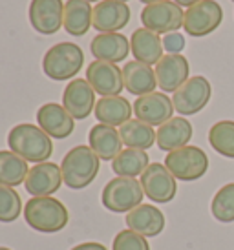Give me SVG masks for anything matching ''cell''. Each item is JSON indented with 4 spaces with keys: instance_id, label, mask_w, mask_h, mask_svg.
Returning <instances> with one entry per match:
<instances>
[{
    "instance_id": "37",
    "label": "cell",
    "mask_w": 234,
    "mask_h": 250,
    "mask_svg": "<svg viewBox=\"0 0 234 250\" xmlns=\"http://www.w3.org/2000/svg\"><path fill=\"white\" fill-rule=\"evenodd\" d=\"M141 2H143V4H146V6H148V4H156V2H161V0H141Z\"/></svg>"
},
{
    "instance_id": "3",
    "label": "cell",
    "mask_w": 234,
    "mask_h": 250,
    "mask_svg": "<svg viewBox=\"0 0 234 250\" xmlns=\"http://www.w3.org/2000/svg\"><path fill=\"white\" fill-rule=\"evenodd\" d=\"M99 168H101V159L90 146L84 145L71 148L61 163L64 185L71 190H83L92 185L99 174Z\"/></svg>"
},
{
    "instance_id": "39",
    "label": "cell",
    "mask_w": 234,
    "mask_h": 250,
    "mask_svg": "<svg viewBox=\"0 0 234 250\" xmlns=\"http://www.w3.org/2000/svg\"><path fill=\"white\" fill-rule=\"evenodd\" d=\"M0 250H11V249H7V247H0Z\"/></svg>"
},
{
    "instance_id": "15",
    "label": "cell",
    "mask_w": 234,
    "mask_h": 250,
    "mask_svg": "<svg viewBox=\"0 0 234 250\" xmlns=\"http://www.w3.org/2000/svg\"><path fill=\"white\" fill-rule=\"evenodd\" d=\"M156 79L161 91H178L183 84L190 79V66L188 61L181 53H166L156 64Z\"/></svg>"
},
{
    "instance_id": "4",
    "label": "cell",
    "mask_w": 234,
    "mask_h": 250,
    "mask_svg": "<svg viewBox=\"0 0 234 250\" xmlns=\"http://www.w3.org/2000/svg\"><path fill=\"white\" fill-rule=\"evenodd\" d=\"M84 53L73 42H59L46 51L42 59V70L51 81H70L81 71Z\"/></svg>"
},
{
    "instance_id": "18",
    "label": "cell",
    "mask_w": 234,
    "mask_h": 250,
    "mask_svg": "<svg viewBox=\"0 0 234 250\" xmlns=\"http://www.w3.org/2000/svg\"><path fill=\"white\" fill-rule=\"evenodd\" d=\"M37 123L53 139H66L73 133L75 119L70 115L64 106L48 103L37 111Z\"/></svg>"
},
{
    "instance_id": "24",
    "label": "cell",
    "mask_w": 234,
    "mask_h": 250,
    "mask_svg": "<svg viewBox=\"0 0 234 250\" xmlns=\"http://www.w3.org/2000/svg\"><path fill=\"white\" fill-rule=\"evenodd\" d=\"M123 81L124 88L130 91L132 95H138V97L154 93L156 86H158L156 71L152 70L148 64H143L139 61H132V62L124 64Z\"/></svg>"
},
{
    "instance_id": "32",
    "label": "cell",
    "mask_w": 234,
    "mask_h": 250,
    "mask_svg": "<svg viewBox=\"0 0 234 250\" xmlns=\"http://www.w3.org/2000/svg\"><path fill=\"white\" fill-rule=\"evenodd\" d=\"M22 212V199L17 190L0 185V223H13Z\"/></svg>"
},
{
    "instance_id": "34",
    "label": "cell",
    "mask_w": 234,
    "mask_h": 250,
    "mask_svg": "<svg viewBox=\"0 0 234 250\" xmlns=\"http://www.w3.org/2000/svg\"><path fill=\"white\" fill-rule=\"evenodd\" d=\"M163 48L168 51V53H181L183 48H185V37L181 33H168V35L163 37Z\"/></svg>"
},
{
    "instance_id": "41",
    "label": "cell",
    "mask_w": 234,
    "mask_h": 250,
    "mask_svg": "<svg viewBox=\"0 0 234 250\" xmlns=\"http://www.w3.org/2000/svg\"><path fill=\"white\" fill-rule=\"evenodd\" d=\"M233 2H234V0H233Z\"/></svg>"
},
{
    "instance_id": "28",
    "label": "cell",
    "mask_w": 234,
    "mask_h": 250,
    "mask_svg": "<svg viewBox=\"0 0 234 250\" xmlns=\"http://www.w3.org/2000/svg\"><path fill=\"white\" fill-rule=\"evenodd\" d=\"M150 165L148 161V153L145 150H138V148H126L112 161V170L116 172L117 177H138L143 175L146 168Z\"/></svg>"
},
{
    "instance_id": "5",
    "label": "cell",
    "mask_w": 234,
    "mask_h": 250,
    "mask_svg": "<svg viewBox=\"0 0 234 250\" xmlns=\"http://www.w3.org/2000/svg\"><path fill=\"white\" fill-rule=\"evenodd\" d=\"M143 187L141 181L134 179V177H116L106 183L101 194V201H103L104 208L116 214H123V212H130V210L138 208L139 205H143Z\"/></svg>"
},
{
    "instance_id": "21",
    "label": "cell",
    "mask_w": 234,
    "mask_h": 250,
    "mask_svg": "<svg viewBox=\"0 0 234 250\" xmlns=\"http://www.w3.org/2000/svg\"><path fill=\"white\" fill-rule=\"evenodd\" d=\"M192 139V125L185 117H172L161 125L156 132V143L159 150L163 152H174L188 145Z\"/></svg>"
},
{
    "instance_id": "13",
    "label": "cell",
    "mask_w": 234,
    "mask_h": 250,
    "mask_svg": "<svg viewBox=\"0 0 234 250\" xmlns=\"http://www.w3.org/2000/svg\"><path fill=\"white\" fill-rule=\"evenodd\" d=\"M134 113L139 121L150 126H161L172 119L174 103L163 91H154L143 97H138L134 103Z\"/></svg>"
},
{
    "instance_id": "1",
    "label": "cell",
    "mask_w": 234,
    "mask_h": 250,
    "mask_svg": "<svg viewBox=\"0 0 234 250\" xmlns=\"http://www.w3.org/2000/svg\"><path fill=\"white\" fill-rule=\"evenodd\" d=\"M9 150L21 155L29 163H46L53 153V143L48 133L41 126H33L28 123L13 126L7 133Z\"/></svg>"
},
{
    "instance_id": "8",
    "label": "cell",
    "mask_w": 234,
    "mask_h": 250,
    "mask_svg": "<svg viewBox=\"0 0 234 250\" xmlns=\"http://www.w3.org/2000/svg\"><path fill=\"white\" fill-rule=\"evenodd\" d=\"M211 97H212V86L209 83V79L203 75H194L178 91H174V110L181 117L196 115L209 104Z\"/></svg>"
},
{
    "instance_id": "22",
    "label": "cell",
    "mask_w": 234,
    "mask_h": 250,
    "mask_svg": "<svg viewBox=\"0 0 234 250\" xmlns=\"http://www.w3.org/2000/svg\"><path fill=\"white\" fill-rule=\"evenodd\" d=\"M130 49L136 61L143 64H158L163 59V39L146 28H139L132 33Z\"/></svg>"
},
{
    "instance_id": "31",
    "label": "cell",
    "mask_w": 234,
    "mask_h": 250,
    "mask_svg": "<svg viewBox=\"0 0 234 250\" xmlns=\"http://www.w3.org/2000/svg\"><path fill=\"white\" fill-rule=\"evenodd\" d=\"M211 212L220 223H234V183L221 187L212 197Z\"/></svg>"
},
{
    "instance_id": "10",
    "label": "cell",
    "mask_w": 234,
    "mask_h": 250,
    "mask_svg": "<svg viewBox=\"0 0 234 250\" xmlns=\"http://www.w3.org/2000/svg\"><path fill=\"white\" fill-rule=\"evenodd\" d=\"M141 187H143V192L150 201L161 203V205L172 201L176 197V192H178L176 177L161 163L148 165V168L141 175Z\"/></svg>"
},
{
    "instance_id": "6",
    "label": "cell",
    "mask_w": 234,
    "mask_h": 250,
    "mask_svg": "<svg viewBox=\"0 0 234 250\" xmlns=\"http://www.w3.org/2000/svg\"><path fill=\"white\" fill-rule=\"evenodd\" d=\"M165 167L179 181H198L209 170V157L198 146H183L179 150L168 152Z\"/></svg>"
},
{
    "instance_id": "9",
    "label": "cell",
    "mask_w": 234,
    "mask_h": 250,
    "mask_svg": "<svg viewBox=\"0 0 234 250\" xmlns=\"http://www.w3.org/2000/svg\"><path fill=\"white\" fill-rule=\"evenodd\" d=\"M223 21V9L216 0H201L185 11L183 29L187 35L201 39L220 28Z\"/></svg>"
},
{
    "instance_id": "19",
    "label": "cell",
    "mask_w": 234,
    "mask_h": 250,
    "mask_svg": "<svg viewBox=\"0 0 234 250\" xmlns=\"http://www.w3.org/2000/svg\"><path fill=\"white\" fill-rule=\"evenodd\" d=\"M90 51L95 61L104 62H123L130 53V41L121 33H99L90 44Z\"/></svg>"
},
{
    "instance_id": "23",
    "label": "cell",
    "mask_w": 234,
    "mask_h": 250,
    "mask_svg": "<svg viewBox=\"0 0 234 250\" xmlns=\"http://www.w3.org/2000/svg\"><path fill=\"white\" fill-rule=\"evenodd\" d=\"M88 145L95 155L103 161H114L123 152V141L114 126L95 125L88 133Z\"/></svg>"
},
{
    "instance_id": "38",
    "label": "cell",
    "mask_w": 234,
    "mask_h": 250,
    "mask_svg": "<svg viewBox=\"0 0 234 250\" xmlns=\"http://www.w3.org/2000/svg\"><path fill=\"white\" fill-rule=\"evenodd\" d=\"M86 2H90V4H92V2H101V0H86Z\"/></svg>"
},
{
    "instance_id": "7",
    "label": "cell",
    "mask_w": 234,
    "mask_h": 250,
    "mask_svg": "<svg viewBox=\"0 0 234 250\" xmlns=\"http://www.w3.org/2000/svg\"><path fill=\"white\" fill-rule=\"evenodd\" d=\"M183 21H185V13L174 0H161L156 4H148L141 11L143 28L150 29L158 35L176 33L179 28H183Z\"/></svg>"
},
{
    "instance_id": "25",
    "label": "cell",
    "mask_w": 234,
    "mask_h": 250,
    "mask_svg": "<svg viewBox=\"0 0 234 250\" xmlns=\"http://www.w3.org/2000/svg\"><path fill=\"white\" fill-rule=\"evenodd\" d=\"M132 110H134V106L126 99L116 95V97H101L97 101L94 111H95V117L101 125L121 128L124 123L130 121Z\"/></svg>"
},
{
    "instance_id": "36",
    "label": "cell",
    "mask_w": 234,
    "mask_h": 250,
    "mask_svg": "<svg viewBox=\"0 0 234 250\" xmlns=\"http://www.w3.org/2000/svg\"><path fill=\"white\" fill-rule=\"evenodd\" d=\"M174 2L181 7H192L194 4H198V2H201V0H174Z\"/></svg>"
},
{
    "instance_id": "20",
    "label": "cell",
    "mask_w": 234,
    "mask_h": 250,
    "mask_svg": "<svg viewBox=\"0 0 234 250\" xmlns=\"http://www.w3.org/2000/svg\"><path fill=\"white\" fill-rule=\"evenodd\" d=\"M124 223L128 225V229L141 236L156 237L165 229V215L154 205H139L138 208L126 214Z\"/></svg>"
},
{
    "instance_id": "33",
    "label": "cell",
    "mask_w": 234,
    "mask_h": 250,
    "mask_svg": "<svg viewBox=\"0 0 234 250\" xmlns=\"http://www.w3.org/2000/svg\"><path fill=\"white\" fill-rule=\"evenodd\" d=\"M112 250H150V245H148L145 236H141L138 232L126 229V230H121L114 237Z\"/></svg>"
},
{
    "instance_id": "17",
    "label": "cell",
    "mask_w": 234,
    "mask_h": 250,
    "mask_svg": "<svg viewBox=\"0 0 234 250\" xmlns=\"http://www.w3.org/2000/svg\"><path fill=\"white\" fill-rule=\"evenodd\" d=\"M130 7L117 0H101L94 7L92 26L99 33H117L130 22Z\"/></svg>"
},
{
    "instance_id": "11",
    "label": "cell",
    "mask_w": 234,
    "mask_h": 250,
    "mask_svg": "<svg viewBox=\"0 0 234 250\" xmlns=\"http://www.w3.org/2000/svg\"><path fill=\"white\" fill-rule=\"evenodd\" d=\"M28 15L31 28L42 35H53L64 26L62 0H31Z\"/></svg>"
},
{
    "instance_id": "2",
    "label": "cell",
    "mask_w": 234,
    "mask_h": 250,
    "mask_svg": "<svg viewBox=\"0 0 234 250\" xmlns=\"http://www.w3.org/2000/svg\"><path fill=\"white\" fill-rule=\"evenodd\" d=\"M24 219L29 227L42 234H55L68 225V208L51 195L31 197L24 207Z\"/></svg>"
},
{
    "instance_id": "12",
    "label": "cell",
    "mask_w": 234,
    "mask_h": 250,
    "mask_svg": "<svg viewBox=\"0 0 234 250\" xmlns=\"http://www.w3.org/2000/svg\"><path fill=\"white\" fill-rule=\"evenodd\" d=\"M86 81L101 97H116L124 88L123 70L117 68V64L94 61L88 64Z\"/></svg>"
},
{
    "instance_id": "40",
    "label": "cell",
    "mask_w": 234,
    "mask_h": 250,
    "mask_svg": "<svg viewBox=\"0 0 234 250\" xmlns=\"http://www.w3.org/2000/svg\"><path fill=\"white\" fill-rule=\"evenodd\" d=\"M117 2H128V0H117Z\"/></svg>"
},
{
    "instance_id": "35",
    "label": "cell",
    "mask_w": 234,
    "mask_h": 250,
    "mask_svg": "<svg viewBox=\"0 0 234 250\" xmlns=\"http://www.w3.org/2000/svg\"><path fill=\"white\" fill-rule=\"evenodd\" d=\"M71 250H106V247L101 243H95V241H90V243H81L73 247Z\"/></svg>"
},
{
    "instance_id": "27",
    "label": "cell",
    "mask_w": 234,
    "mask_h": 250,
    "mask_svg": "<svg viewBox=\"0 0 234 250\" xmlns=\"http://www.w3.org/2000/svg\"><path fill=\"white\" fill-rule=\"evenodd\" d=\"M28 161L11 150H0V185L2 187H19L28 177Z\"/></svg>"
},
{
    "instance_id": "26",
    "label": "cell",
    "mask_w": 234,
    "mask_h": 250,
    "mask_svg": "<svg viewBox=\"0 0 234 250\" xmlns=\"http://www.w3.org/2000/svg\"><path fill=\"white\" fill-rule=\"evenodd\" d=\"M94 7L86 0H68L64 4V26L62 28L73 37H83L92 28Z\"/></svg>"
},
{
    "instance_id": "14",
    "label": "cell",
    "mask_w": 234,
    "mask_h": 250,
    "mask_svg": "<svg viewBox=\"0 0 234 250\" xmlns=\"http://www.w3.org/2000/svg\"><path fill=\"white\" fill-rule=\"evenodd\" d=\"M95 91L86 79H73L62 93V106L75 121H83L95 110Z\"/></svg>"
},
{
    "instance_id": "30",
    "label": "cell",
    "mask_w": 234,
    "mask_h": 250,
    "mask_svg": "<svg viewBox=\"0 0 234 250\" xmlns=\"http://www.w3.org/2000/svg\"><path fill=\"white\" fill-rule=\"evenodd\" d=\"M209 143L220 155L234 159V121H218L211 126Z\"/></svg>"
},
{
    "instance_id": "29",
    "label": "cell",
    "mask_w": 234,
    "mask_h": 250,
    "mask_svg": "<svg viewBox=\"0 0 234 250\" xmlns=\"http://www.w3.org/2000/svg\"><path fill=\"white\" fill-rule=\"evenodd\" d=\"M119 135L123 145L128 148H138V150H148L156 143V132L150 125H146L139 119H130L119 128Z\"/></svg>"
},
{
    "instance_id": "16",
    "label": "cell",
    "mask_w": 234,
    "mask_h": 250,
    "mask_svg": "<svg viewBox=\"0 0 234 250\" xmlns=\"http://www.w3.org/2000/svg\"><path fill=\"white\" fill-rule=\"evenodd\" d=\"M64 183L62 179V170L55 163H39L29 168L28 177L24 181V187L28 194L33 197H44V195L55 194Z\"/></svg>"
}]
</instances>
